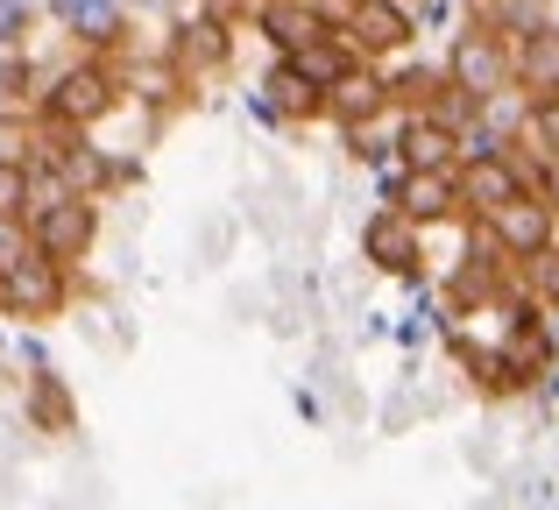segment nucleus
Here are the masks:
<instances>
[{"mask_svg":"<svg viewBox=\"0 0 559 510\" xmlns=\"http://www.w3.org/2000/svg\"><path fill=\"white\" fill-rule=\"evenodd\" d=\"M128 99H121V71H114V57H71V64H57V71H43L36 79V121L43 128H71V135H93L107 114H121Z\"/></svg>","mask_w":559,"mask_h":510,"instance_id":"obj_1","label":"nucleus"},{"mask_svg":"<svg viewBox=\"0 0 559 510\" xmlns=\"http://www.w3.org/2000/svg\"><path fill=\"white\" fill-rule=\"evenodd\" d=\"M439 79H447V93H461L467 107H489L496 93H518L510 85V43L496 36V28H481L475 14H467V28L447 43V57H439Z\"/></svg>","mask_w":559,"mask_h":510,"instance_id":"obj_2","label":"nucleus"},{"mask_svg":"<svg viewBox=\"0 0 559 510\" xmlns=\"http://www.w3.org/2000/svg\"><path fill=\"white\" fill-rule=\"evenodd\" d=\"M156 57H164L185 85H205V79H219V71H234V14H219V8L170 14Z\"/></svg>","mask_w":559,"mask_h":510,"instance_id":"obj_3","label":"nucleus"},{"mask_svg":"<svg viewBox=\"0 0 559 510\" xmlns=\"http://www.w3.org/2000/svg\"><path fill=\"white\" fill-rule=\"evenodd\" d=\"M71 298H79V270H57V262L28 256L22 270L0 276V319H14V327H50V319L71 312Z\"/></svg>","mask_w":559,"mask_h":510,"instance_id":"obj_4","label":"nucleus"},{"mask_svg":"<svg viewBox=\"0 0 559 510\" xmlns=\"http://www.w3.org/2000/svg\"><path fill=\"white\" fill-rule=\"evenodd\" d=\"M341 43L361 64H390L418 43V8L411 0H341Z\"/></svg>","mask_w":559,"mask_h":510,"instance_id":"obj_5","label":"nucleus"},{"mask_svg":"<svg viewBox=\"0 0 559 510\" xmlns=\"http://www.w3.org/2000/svg\"><path fill=\"white\" fill-rule=\"evenodd\" d=\"M99 227H107L99 199H64V206L28 221V249L43 262H57V270H79V262H93V249H99Z\"/></svg>","mask_w":559,"mask_h":510,"instance_id":"obj_6","label":"nucleus"},{"mask_svg":"<svg viewBox=\"0 0 559 510\" xmlns=\"http://www.w3.org/2000/svg\"><path fill=\"white\" fill-rule=\"evenodd\" d=\"M248 22L276 57H298L305 43L341 28V0H248Z\"/></svg>","mask_w":559,"mask_h":510,"instance_id":"obj_7","label":"nucleus"},{"mask_svg":"<svg viewBox=\"0 0 559 510\" xmlns=\"http://www.w3.org/2000/svg\"><path fill=\"white\" fill-rule=\"evenodd\" d=\"M361 262L382 270V276H396L404 290H425V235L396 206H376L369 221H361Z\"/></svg>","mask_w":559,"mask_h":510,"instance_id":"obj_8","label":"nucleus"},{"mask_svg":"<svg viewBox=\"0 0 559 510\" xmlns=\"http://www.w3.org/2000/svg\"><path fill=\"white\" fill-rule=\"evenodd\" d=\"M475 227H481V241H489V249L503 256L510 270H518V262H532L538 249H552V241H559V221H552L546 206H538L532 192H518V199H510V206L481 213Z\"/></svg>","mask_w":559,"mask_h":510,"instance_id":"obj_9","label":"nucleus"},{"mask_svg":"<svg viewBox=\"0 0 559 510\" xmlns=\"http://www.w3.org/2000/svg\"><path fill=\"white\" fill-rule=\"evenodd\" d=\"M43 8H50V22L85 57H121L128 50V14H135L128 0H43Z\"/></svg>","mask_w":559,"mask_h":510,"instance_id":"obj_10","label":"nucleus"},{"mask_svg":"<svg viewBox=\"0 0 559 510\" xmlns=\"http://www.w3.org/2000/svg\"><path fill=\"white\" fill-rule=\"evenodd\" d=\"M382 206H396L418 235L461 221V192H453V170H432V178H411V170H382Z\"/></svg>","mask_w":559,"mask_h":510,"instance_id":"obj_11","label":"nucleus"},{"mask_svg":"<svg viewBox=\"0 0 559 510\" xmlns=\"http://www.w3.org/2000/svg\"><path fill=\"white\" fill-rule=\"evenodd\" d=\"M22 418L43 440H71L79 432V398H71V383L57 369H36V376H22Z\"/></svg>","mask_w":559,"mask_h":510,"instance_id":"obj_12","label":"nucleus"},{"mask_svg":"<svg viewBox=\"0 0 559 510\" xmlns=\"http://www.w3.org/2000/svg\"><path fill=\"white\" fill-rule=\"evenodd\" d=\"M376 114H390V79H382V64L347 71V79L319 99V121H333L341 135H347V128H361V121H376Z\"/></svg>","mask_w":559,"mask_h":510,"instance_id":"obj_13","label":"nucleus"},{"mask_svg":"<svg viewBox=\"0 0 559 510\" xmlns=\"http://www.w3.org/2000/svg\"><path fill=\"white\" fill-rule=\"evenodd\" d=\"M453 192H461V221H481V213L510 206L524 192V178L510 156H489V164H453Z\"/></svg>","mask_w":559,"mask_h":510,"instance_id":"obj_14","label":"nucleus"},{"mask_svg":"<svg viewBox=\"0 0 559 510\" xmlns=\"http://www.w3.org/2000/svg\"><path fill=\"white\" fill-rule=\"evenodd\" d=\"M510 85L524 99H552L559 93V22H538L532 36L510 43Z\"/></svg>","mask_w":559,"mask_h":510,"instance_id":"obj_15","label":"nucleus"},{"mask_svg":"<svg viewBox=\"0 0 559 510\" xmlns=\"http://www.w3.org/2000/svg\"><path fill=\"white\" fill-rule=\"evenodd\" d=\"M255 99L270 107V121H276V128H305V121H319V85L305 79L290 57H276V64L255 79Z\"/></svg>","mask_w":559,"mask_h":510,"instance_id":"obj_16","label":"nucleus"},{"mask_svg":"<svg viewBox=\"0 0 559 510\" xmlns=\"http://www.w3.org/2000/svg\"><path fill=\"white\" fill-rule=\"evenodd\" d=\"M396 170H411V178H432V170H453L461 164V150H453V128H439L432 114H404V128H396Z\"/></svg>","mask_w":559,"mask_h":510,"instance_id":"obj_17","label":"nucleus"},{"mask_svg":"<svg viewBox=\"0 0 559 510\" xmlns=\"http://www.w3.org/2000/svg\"><path fill=\"white\" fill-rule=\"evenodd\" d=\"M114 71H121V99H135V107H150V114H170L178 99H191V85L164 57H128V64H114Z\"/></svg>","mask_w":559,"mask_h":510,"instance_id":"obj_18","label":"nucleus"},{"mask_svg":"<svg viewBox=\"0 0 559 510\" xmlns=\"http://www.w3.org/2000/svg\"><path fill=\"white\" fill-rule=\"evenodd\" d=\"M290 64H298V71H305V79H312V85H319V99H326V93H333V85H341V79H347V71H361V57H355V50H347V43H341V28H333V36H319V43H305V50H298V57H290Z\"/></svg>","mask_w":559,"mask_h":510,"instance_id":"obj_19","label":"nucleus"},{"mask_svg":"<svg viewBox=\"0 0 559 510\" xmlns=\"http://www.w3.org/2000/svg\"><path fill=\"white\" fill-rule=\"evenodd\" d=\"M510 290H518L524 305H538V312H559V241L538 249L532 262H518V270H510Z\"/></svg>","mask_w":559,"mask_h":510,"instance_id":"obj_20","label":"nucleus"},{"mask_svg":"<svg viewBox=\"0 0 559 510\" xmlns=\"http://www.w3.org/2000/svg\"><path fill=\"white\" fill-rule=\"evenodd\" d=\"M396 128H404V114H376V121H361V128H347V156H355V164H390L396 156Z\"/></svg>","mask_w":559,"mask_h":510,"instance_id":"obj_21","label":"nucleus"},{"mask_svg":"<svg viewBox=\"0 0 559 510\" xmlns=\"http://www.w3.org/2000/svg\"><path fill=\"white\" fill-rule=\"evenodd\" d=\"M36 79H43V71H36L28 50H0V107H8V114L36 107Z\"/></svg>","mask_w":559,"mask_h":510,"instance_id":"obj_22","label":"nucleus"},{"mask_svg":"<svg viewBox=\"0 0 559 510\" xmlns=\"http://www.w3.org/2000/svg\"><path fill=\"white\" fill-rule=\"evenodd\" d=\"M28 164H36V114L0 107V170H28Z\"/></svg>","mask_w":559,"mask_h":510,"instance_id":"obj_23","label":"nucleus"},{"mask_svg":"<svg viewBox=\"0 0 559 510\" xmlns=\"http://www.w3.org/2000/svg\"><path fill=\"white\" fill-rule=\"evenodd\" d=\"M524 150L532 156H559V93L552 99H524Z\"/></svg>","mask_w":559,"mask_h":510,"instance_id":"obj_24","label":"nucleus"},{"mask_svg":"<svg viewBox=\"0 0 559 510\" xmlns=\"http://www.w3.org/2000/svg\"><path fill=\"white\" fill-rule=\"evenodd\" d=\"M64 178H57L50 164H28L22 170V221H36V213H50V206H64Z\"/></svg>","mask_w":559,"mask_h":510,"instance_id":"obj_25","label":"nucleus"},{"mask_svg":"<svg viewBox=\"0 0 559 510\" xmlns=\"http://www.w3.org/2000/svg\"><path fill=\"white\" fill-rule=\"evenodd\" d=\"M36 0H0V50H28V36H36Z\"/></svg>","mask_w":559,"mask_h":510,"instance_id":"obj_26","label":"nucleus"},{"mask_svg":"<svg viewBox=\"0 0 559 510\" xmlns=\"http://www.w3.org/2000/svg\"><path fill=\"white\" fill-rule=\"evenodd\" d=\"M28 256H36V249H28V221H0V276L22 270Z\"/></svg>","mask_w":559,"mask_h":510,"instance_id":"obj_27","label":"nucleus"},{"mask_svg":"<svg viewBox=\"0 0 559 510\" xmlns=\"http://www.w3.org/2000/svg\"><path fill=\"white\" fill-rule=\"evenodd\" d=\"M14 361H22L28 376H36V369H50V341H43L36 327H22V333H14Z\"/></svg>","mask_w":559,"mask_h":510,"instance_id":"obj_28","label":"nucleus"},{"mask_svg":"<svg viewBox=\"0 0 559 510\" xmlns=\"http://www.w3.org/2000/svg\"><path fill=\"white\" fill-rule=\"evenodd\" d=\"M532 199L559 221V156H538V178H532Z\"/></svg>","mask_w":559,"mask_h":510,"instance_id":"obj_29","label":"nucleus"},{"mask_svg":"<svg viewBox=\"0 0 559 510\" xmlns=\"http://www.w3.org/2000/svg\"><path fill=\"white\" fill-rule=\"evenodd\" d=\"M425 341H432V312H411L404 327H396V347H404V355H418Z\"/></svg>","mask_w":559,"mask_h":510,"instance_id":"obj_30","label":"nucleus"},{"mask_svg":"<svg viewBox=\"0 0 559 510\" xmlns=\"http://www.w3.org/2000/svg\"><path fill=\"white\" fill-rule=\"evenodd\" d=\"M0 221H22V170H0Z\"/></svg>","mask_w":559,"mask_h":510,"instance_id":"obj_31","label":"nucleus"},{"mask_svg":"<svg viewBox=\"0 0 559 510\" xmlns=\"http://www.w3.org/2000/svg\"><path fill=\"white\" fill-rule=\"evenodd\" d=\"M290 404H298V418H305V426H319V418H326V404H319L312 390H290Z\"/></svg>","mask_w":559,"mask_h":510,"instance_id":"obj_32","label":"nucleus"},{"mask_svg":"<svg viewBox=\"0 0 559 510\" xmlns=\"http://www.w3.org/2000/svg\"><path fill=\"white\" fill-rule=\"evenodd\" d=\"M128 8H156V14H185L191 0H128Z\"/></svg>","mask_w":559,"mask_h":510,"instance_id":"obj_33","label":"nucleus"},{"mask_svg":"<svg viewBox=\"0 0 559 510\" xmlns=\"http://www.w3.org/2000/svg\"><path fill=\"white\" fill-rule=\"evenodd\" d=\"M418 8H425V0H418Z\"/></svg>","mask_w":559,"mask_h":510,"instance_id":"obj_34","label":"nucleus"}]
</instances>
